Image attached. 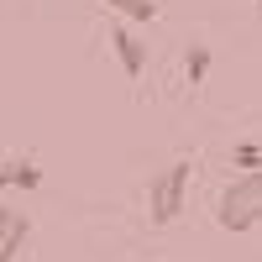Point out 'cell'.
I'll return each instance as SVG.
<instances>
[{
	"label": "cell",
	"mask_w": 262,
	"mask_h": 262,
	"mask_svg": "<svg viewBox=\"0 0 262 262\" xmlns=\"http://www.w3.org/2000/svg\"><path fill=\"white\" fill-rule=\"evenodd\" d=\"M11 189H42V168L32 158H11Z\"/></svg>",
	"instance_id": "cell-7"
},
{
	"label": "cell",
	"mask_w": 262,
	"mask_h": 262,
	"mask_svg": "<svg viewBox=\"0 0 262 262\" xmlns=\"http://www.w3.org/2000/svg\"><path fill=\"white\" fill-rule=\"evenodd\" d=\"M27 236H32V215L0 205V262H16L21 247H27Z\"/></svg>",
	"instance_id": "cell-4"
},
{
	"label": "cell",
	"mask_w": 262,
	"mask_h": 262,
	"mask_svg": "<svg viewBox=\"0 0 262 262\" xmlns=\"http://www.w3.org/2000/svg\"><path fill=\"white\" fill-rule=\"evenodd\" d=\"M6 189H11V163H0V200H6Z\"/></svg>",
	"instance_id": "cell-9"
},
{
	"label": "cell",
	"mask_w": 262,
	"mask_h": 262,
	"mask_svg": "<svg viewBox=\"0 0 262 262\" xmlns=\"http://www.w3.org/2000/svg\"><path fill=\"white\" fill-rule=\"evenodd\" d=\"M189 158H173L163 173H152L147 184V221L152 226H173L184 215V194H189Z\"/></svg>",
	"instance_id": "cell-2"
},
{
	"label": "cell",
	"mask_w": 262,
	"mask_h": 262,
	"mask_svg": "<svg viewBox=\"0 0 262 262\" xmlns=\"http://www.w3.org/2000/svg\"><path fill=\"white\" fill-rule=\"evenodd\" d=\"M231 163L242 168V173H257V168H262V147H257V137H242V142H236Z\"/></svg>",
	"instance_id": "cell-8"
},
{
	"label": "cell",
	"mask_w": 262,
	"mask_h": 262,
	"mask_svg": "<svg viewBox=\"0 0 262 262\" xmlns=\"http://www.w3.org/2000/svg\"><path fill=\"white\" fill-rule=\"evenodd\" d=\"M105 6H111L116 16H126V21H158V0H105Z\"/></svg>",
	"instance_id": "cell-6"
},
{
	"label": "cell",
	"mask_w": 262,
	"mask_h": 262,
	"mask_svg": "<svg viewBox=\"0 0 262 262\" xmlns=\"http://www.w3.org/2000/svg\"><path fill=\"white\" fill-rule=\"evenodd\" d=\"M210 63H215V53H210V48H205V42H194V48H189V53H184V79H189V84H194V90H200V84H205V79H210Z\"/></svg>",
	"instance_id": "cell-5"
},
{
	"label": "cell",
	"mask_w": 262,
	"mask_h": 262,
	"mask_svg": "<svg viewBox=\"0 0 262 262\" xmlns=\"http://www.w3.org/2000/svg\"><path fill=\"white\" fill-rule=\"evenodd\" d=\"M257 221H262V179L257 173H236L221 189V200H215V226L231 236H247V231H257Z\"/></svg>",
	"instance_id": "cell-1"
},
{
	"label": "cell",
	"mask_w": 262,
	"mask_h": 262,
	"mask_svg": "<svg viewBox=\"0 0 262 262\" xmlns=\"http://www.w3.org/2000/svg\"><path fill=\"white\" fill-rule=\"evenodd\" d=\"M111 48H116V63L126 69V79H142V74H147V42L131 32L126 21H116V27H111Z\"/></svg>",
	"instance_id": "cell-3"
}]
</instances>
